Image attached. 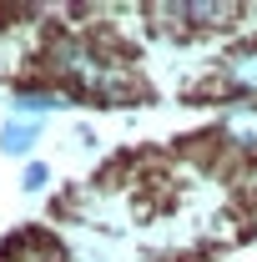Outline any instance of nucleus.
Returning <instances> with one entry per match:
<instances>
[{
	"label": "nucleus",
	"instance_id": "nucleus-1",
	"mask_svg": "<svg viewBox=\"0 0 257 262\" xmlns=\"http://www.w3.org/2000/svg\"><path fill=\"white\" fill-rule=\"evenodd\" d=\"M46 66H51L56 81L86 91L91 101H131L136 96V91H131V76L121 71V61L106 56L91 40H81V35H56V40L46 46Z\"/></svg>",
	"mask_w": 257,
	"mask_h": 262
},
{
	"label": "nucleus",
	"instance_id": "nucleus-2",
	"mask_svg": "<svg viewBox=\"0 0 257 262\" xmlns=\"http://www.w3.org/2000/svg\"><path fill=\"white\" fill-rule=\"evenodd\" d=\"M152 15H157L161 31H217V26H227L232 15H237V5L232 0H177V5H152Z\"/></svg>",
	"mask_w": 257,
	"mask_h": 262
},
{
	"label": "nucleus",
	"instance_id": "nucleus-3",
	"mask_svg": "<svg viewBox=\"0 0 257 262\" xmlns=\"http://www.w3.org/2000/svg\"><path fill=\"white\" fill-rule=\"evenodd\" d=\"M217 91H227L222 101H252L257 96V40H242V46H232L217 66Z\"/></svg>",
	"mask_w": 257,
	"mask_h": 262
},
{
	"label": "nucleus",
	"instance_id": "nucleus-4",
	"mask_svg": "<svg viewBox=\"0 0 257 262\" xmlns=\"http://www.w3.org/2000/svg\"><path fill=\"white\" fill-rule=\"evenodd\" d=\"M212 136L222 141L227 151H237V157H257V101L227 106L222 116H217V131Z\"/></svg>",
	"mask_w": 257,
	"mask_h": 262
},
{
	"label": "nucleus",
	"instance_id": "nucleus-5",
	"mask_svg": "<svg viewBox=\"0 0 257 262\" xmlns=\"http://www.w3.org/2000/svg\"><path fill=\"white\" fill-rule=\"evenodd\" d=\"M71 96L61 91H46V86H26V91H15L10 96V116H26V121H40V116H51V111H66Z\"/></svg>",
	"mask_w": 257,
	"mask_h": 262
},
{
	"label": "nucleus",
	"instance_id": "nucleus-6",
	"mask_svg": "<svg viewBox=\"0 0 257 262\" xmlns=\"http://www.w3.org/2000/svg\"><path fill=\"white\" fill-rule=\"evenodd\" d=\"M35 141H40V121H26V116H10L0 126V151L5 157H31Z\"/></svg>",
	"mask_w": 257,
	"mask_h": 262
},
{
	"label": "nucleus",
	"instance_id": "nucleus-7",
	"mask_svg": "<svg viewBox=\"0 0 257 262\" xmlns=\"http://www.w3.org/2000/svg\"><path fill=\"white\" fill-rule=\"evenodd\" d=\"M51 187V166L46 162H26L20 166V192H46Z\"/></svg>",
	"mask_w": 257,
	"mask_h": 262
}]
</instances>
